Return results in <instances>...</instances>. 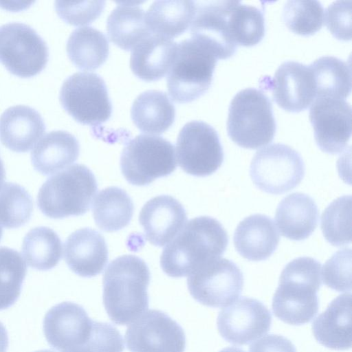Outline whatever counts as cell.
<instances>
[{"instance_id": "1", "label": "cell", "mask_w": 352, "mask_h": 352, "mask_svg": "<svg viewBox=\"0 0 352 352\" xmlns=\"http://www.w3.org/2000/svg\"><path fill=\"white\" fill-rule=\"evenodd\" d=\"M228 245V236L217 219L201 216L190 220L164 248L160 265L173 278L188 276L200 265L220 258Z\"/></svg>"}, {"instance_id": "2", "label": "cell", "mask_w": 352, "mask_h": 352, "mask_svg": "<svg viewBox=\"0 0 352 352\" xmlns=\"http://www.w3.org/2000/svg\"><path fill=\"white\" fill-rule=\"evenodd\" d=\"M150 279L147 265L138 256L124 255L109 263L103 276L102 300L112 322L127 325L148 309Z\"/></svg>"}, {"instance_id": "3", "label": "cell", "mask_w": 352, "mask_h": 352, "mask_svg": "<svg viewBox=\"0 0 352 352\" xmlns=\"http://www.w3.org/2000/svg\"><path fill=\"white\" fill-rule=\"evenodd\" d=\"M321 267L320 262L307 256L296 258L286 265L272 298L276 318L289 324L302 325L316 316Z\"/></svg>"}, {"instance_id": "4", "label": "cell", "mask_w": 352, "mask_h": 352, "mask_svg": "<svg viewBox=\"0 0 352 352\" xmlns=\"http://www.w3.org/2000/svg\"><path fill=\"white\" fill-rule=\"evenodd\" d=\"M97 190L93 173L76 164L45 181L39 189L37 205L43 214L52 219L82 215L89 210Z\"/></svg>"}, {"instance_id": "5", "label": "cell", "mask_w": 352, "mask_h": 352, "mask_svg": "<svg viewBox=\"0 0 352 352\" xmlns=\"http://www.w3.org/2000/svg\"><path fill=\"white\" fill-rule=\"evenodd\" d=\"M276 131L272 105L265 93L249 87L234 96L228 109L227 132L236 144L258 148L273 140Z\"/></svg>"}, {"instance_id": "6", "label": "cell", "mask_w": 352, "mask_h": 352, "mask_svg": "<svg viewBox=\"0 0 352 352\" xmlns=\"http://www.w3.org/2000/svg\"><path fill=\"white\" fill-rule=\"evenodd\" d=\"M217 60L208 49L192 38L179 42L166 78L172 99L186 103L204 94L211 85Z\"/></svg>"}, {"instance_id": "7", "label": "cell", "mask_w": 352, "mask_h": 352, "mask_svg": "<svg viewBox=\"0 0 352 352\" xmlns=\"http://www.w3.org/2000/svg\"><path fill=\"white\" fill-rule=\"evenodd\" d=\"M175 148L166 139L139 135L123 148L120 168L126 180L135 186L148 185L176 169Z\"/></svg>"}, {"instance_id": "8", "label": "cell", "mask_w": 352, "mask_h": 352, "mask_svg": "<svg viewBox=\"0 0 352 352\" xmlns=\"http://www.w3.org/2000/svg\"><path fill=\"white\" fill-rule=\"evenodd\" d=\"M305 166L299 153L283 144H270L253 157L250 175L258 189L280 195L296 188L305 176Z\"/></svg>"}, {"instance_id": "9", "label": "cell", "mask_w": 352, "mask_h": 352, "mask_svg": "<svg viewBox=\"0 0 352 352\" xmlns=\"http://www.w3.org/2000/svg\"><path fill=\"white\" fill-rule=\"evenodd\" d=\"M59 99L65 110L82 124H101L112 113L105 82L95 73L77 72L67 77L60 88Z\"/></svg>"}, {"instance_id": "10", "label": "cell", "mask_w": 352, "mask_h": 352, "mask_svg": "<svg viewBox=\"0 0 352 352\" xmlns=\"http://www.w3.org/2000/svg\"><path fill=\"white\" fill-rule=\"evenodd\" d=\"M48 57L47 43L29 25L10 22L0 26V62L12 74L35 76L45 68Z\"/></svg>"}, {"instance_id": "11", "label": "cell", "mask_w": 352, "mask_h": 352, "mask_svg": "<svg viewBox=\"0 0 352 352\" xmlns=\"http://www.w3.org/2000/svg\"><path fill=\"white\" fill-rule=\"evenodd\" d=\"M244 283L239 267L232 261L218 258L195 269L188 276L187 285L198 302L219 308L232 304L240 296Z\"/></svg>"}, {"instance_id": "12", "label": "cell", "mask_w": 352, "mask_h": 352, "mask_svg": "<svg viewBox=\"0 0 352 352\" xmlns=\"http://www.w3.org/2000/svg\"><path fill=\"white\" fill-rule=\"evenodd\" d=\"M176 154L180 168L196 177L212 175L224 158L217 131L200 120L188 122L182 128L177 139Z\"/></svg>"}, {"instance_id": "13", "label": "cell", "mask_w": 352, "mask_h": 352, "mask_svg": "<svg viewBox=\"0 0 352 352\" xmlns=\"http://www.w3.org/2000/svg\"><path fill=\"white\" fill-rule=\"evenodd\" d=\"M130 352H184L182 327L166 313L151 309L131 322L125 333Z\"/></svg>"}, {"instance_id": "14", "label": "cell", "mask_w": 352, "mask_h": 352, "mask_svg": "<svg viewBox=\"0 0 352 352\" xmlns=\"http://www.w3.org/2000/svg\"><path fill=\"white\" fill-rule=\"evenodd\" d=\"M309 120L318 146L324 153L342 152L351 135V107L342 98H316L311 104Z\"/></svg>"}, {"instance_id": "15", "label": "cell", "mask_w": 352, "mask_h": 352, "mask_svg": "<svg viewBox=\"0 0 352 352\" xmlns=\"http://www.w3.org/2000/svg\"><path fill=\"white\" fill-rule=\"evenodd\" d=\"M272 315L261 301L242 297L222 309L217 325L221 336L230 343L248 344L270 330Z\"/></svg>"}, {"instance_id": "16", "label": "cell", "mask_w": 352, "mask_h": 352, "mask_svg": "<svg viewBox=\"0 0 352 352\" xmlns=\"http://www.w3.org/2000/svg\"><path fill=\"white\" fill-rule=\"evenodd\" d=\"M93 323L81 305L63 302L53 306L45 314L43 331L48 344L63 352L83 347L89 339Z\"/></svg>"}, {"instance_id": "17", "label": "cell", "mask_w": 352, "mask_h": 352, "mask_svg": "<svg viewBox=\"0 0 352 352\" xmlns=\"http://www.w3.org/2000/svg\"><path fill=\"white\" fill-rule=\"evenodd\" d=\"M231 1H196V10L190 24L191 38L208 49L217 59L234 55L237 45L232 40L228 14Z\"/></svg>"}, {"instance_id": "18", "label": "cell", "mask_w": 352, "mask_h": 352, "mask_svg": "<svg viewBox=\"0 0 352 352\" xmlns=\"http://www.w3.org/2000/svg\"><path fill=\"white\" fill-rule=\"evenodd\" d=\"M272 85L274 100L289 112L307 109L316 98L309 66L296 61L283 63L276 71Z\"/></svg>"}, {"instance_id": "19", "label": "cell", "mask_w": 352, "mask_h": 352, "mask_svg": "<svg viewBox=\"0 0 352 352\" xmlns=\"http://www.w3.org/2000/svg\"><path fill=\"white\" fill-rule=\"evenodd\" d=\"M139 221L146 239L153 245L162 247L182 230L187 214L176 199L170 195H159L144 205Z\"/></svg>"}, {"instance_id": "20", "label": "cell", "mask_w": 352, "mask_h": 352, "mask_svg": "<svg viewBox=\"0 0 352 352\" xmlns=\"http://www.w3.org/2000/svg\"><path fill=\"white\" fill-rule=\"evenodd\" d=\"M104 238L98 231L82 228L72 233L64 244V258L77 275L90 278L100 274L108 262Z\"/></svg>"}, {"instance_id": "21", "label": "cell", "mask_w": 352, "mask_h": 352, "mask_svg": "<svg viewBox=\"0 0 352 352\" xmlns=\"http://www.w3.org/2000/svg\"><path fill=\"white\" fill-rule=\"evenodd\" d=\"M45 131L41 114L26 105L12 106L0 116V140L10 150L28 151Z\"/></svg>"}, {"instance_id": "22", "label": "cell", "mask_w": 352, "mask_h": 352, "mask_svg": "<svg viewBox=\"0 0 352 352\" xmlns=\"http://www.w3.org/2000/svg\"><path fill=\"white\" fill-rule=\"evenodd\" d=\"M279 234L273 220L262 214L245 217L234 233V245L243 258L254 261L268 258L276 250Z\"/></svg>"}, {"instance_id": "23", "label": "cell", "mask_w": 352, "mask_h": 352, "mask_svg": "<svg viewBox=\"0 0 352 352\" xmlns=\"http://www.w3.org/2000/svg\"><path fill=\"white\" fill-rule=\"evenodd\" d=\"M177 50V43L171 38L151 34L132 50L131 69L143 80H160L170 70Z\"/></svg>"}, {"instance_id": "24", "label": "cell", "mask_w": 352, "mask_h": 352, "mask_svg": "<svg viewBox=\"0 0 352 352\" xmlns=\"http://www.w3.org/2000/svg\"><path fill=\"white\" fill-rule=\"evenodd\" d=\"M316 340L333 350H347L351 346V295L338 296L312 323Z\"/></svg>"}, {"instance_id": "25", "label": "cell", "mask_w": 352, "mask_h": 352, "mask_svg": "<svg viewBox=\"0 0 352 352\" xmlns=\"http://www.w3.org/2000/svg\"><path fill=\"white\" fill-rule=\"evenodd\" d=\"M318 217L314 200L306 194L294 192L280 201L275 219L282 236L294 241H302L315 230Z\"/></svg>"}, {"instance_id": "26", "label": "cell", "mask_w": 352, "mask_h": 352, "mask_svg": "<svg viewBox=\"0 0 352 352\" xmlns=\"http://www.w3.org/2000/svg\"><path fill=\"white\" fill-rule=\"evenodd\" d=\"M80 145L70 133L58 130L47 133L31 152L34 169L42 175H52L74 162Z\"/></svg>"}, {"instance_id": "27", "label": "cell", "mask_w": 352, "mask_h": 352, "mask_svg": "<svg viewBox=\"0 0 352 352\" xmlns=\"http://www.w3.org/2000/svg\"><path fill=\"white\" fill-rule=\"evenodd\" d=\"M140 2L119 1L107 20V32L110 40L124 50H133L151 32L146 14Z\"/></svg>"}, {"instance_id": "28", "label": "cell", "mask_w": 352, "mask_h": 352, "mask_svg": "<svg viewBox=\"0 0 352 352\" xmlns=\"http://www.w3.org/2000/svg\"><path fill=\"white\" fill-rule=\"evenodd\" d=\"M131 116L143 133L159 135L174 122L175 109L167 94L159 90H148L133 101Z\"/></svg>"}, {"instance_id": "29", "label": "cell", "mask_w": 352, "mask_h": 352, "mask_svg": "<svg viewBox=\"0 0 352 352\" xmlns=\"http://www.w3.org/2000/svg\"><path fill=\"white\" fill-rule=\"evenodd\" d=\"M195 10L194 1H156L148 8L146 21L152 34L171 38L188 28Z\"/></svg>"}, {"instance_id": "30", "label": "cell", "mask_w": 352, "mask_h": 352, "mask_svg": "<svg viewBox=\"0 0 352 352\" xmlns=\"http://www.w3.org/2000/svg\"><path fill=\"white\" fill-rule=\"evenodd\" d=\"M67 53L77 67L94 70L106 61L109 53V42L100 30L89 26L80 27L69 35Z\"/></svg>"}, {"instance_id": "31", "label": "cell", "mask_w": 352, "mask_h": 352, "mask_svg": "<svg viewBox=\"0 0 352 352\" xmlns=\"http://www.w3.org/2000/svg\"><path fill=\"white\" fill-rule=\"evenodd\" d=\"M133 214V201L120 188H106L100 191L94 199V219L98 227L104 232H116L125 228Z\"/></svg>"}, {"instance_id": "32", "label": "cell", "mask_w": 352, "mask_h": 352, "mask_svg": "<svg viewBox=\"0 0 352 352\" xmlns=\"http://www.w3.org/2000/svg\"><path fill=\"white\" fill-rule=\"evenodd\" d=\"M316 98H344L351 91L350 63L334 56H322L310 64Z\"/></svg>"}, {"instance_id": "33", "label": "cell", "mask_w": 352, "mask_h": 352, "mask_svg": "<svg viewBox=\"0 0 352 352\" xmlns=\"http://www.w3.org/2000/svg\"><path fill=\"white\" fill-rule=\"evenodd\" d=\"M22 253L32 267L40 271L54 268L62 256V243L58 234L44 226L31 229L24 236Z\"/></svg>"}, {"instance_id": "34", "label": "cell", "mask_w": 352, "mask_h": 352, "mask_svg": "<svg viewBox=\"0 0 352 352\" xmlns=\"http://www.w3.org/2000/svg\"><path fill=\"white\" fill-rule=\"evenodd\" d=\"M228 26L230 37L236 45H255L263 39L265 32L263 12L239 1H231Z\"/></svg>"}, {"instance_id": "35", "label": "cell", "mask_w": 352, "mask_h": 352, "mask_svg": "<svg viewBox=\"0 0 352 352\" xmlns=\"http://www.w3.org/2000/svg\"><path fill=\"white\" fill-rule=\"evenodd\" d=\"M27 266L15 250L0 247V310L13 305L18 300Z\"/></svg>"}, {"instance_id": "36", "label": "cell", "mask_w": 352, "mask_h": 352, "mask_svg": "<svg viewBox=\"0 0 352 352\" xmlns=\"http://www.w3.org/2000/svg\"><path fill=\"white\" fill-rule=\"evenodd\" d=\"M33 201L21 186L7 182L0 186V223L6 228H17L32 216Z\"/></svg>"}, {"instance_id": "37", "label": "cell", "mask_w": 352, "mask_h": 352, "mask_svg": "<svg viewBox=\"0 0 352 352\" xmlns=\"http://www.w3.org/2000/svg\"><path fill=\"white\" fill-rule=\"evenodd\" d=\"M321 230L332 245L342 246L351 241V196L344 195L333 201L321 218Z\"/></svg>"}, {"instance_id": "38", "label": "cell", "mask_w": 352, "mask_h": 352, "mask_svg": "<svg viewBox=\"0 0 352 352\" xmlns=\"http://www.w3.org/2000/svg\"><path fill=\"white\" fill-rule=\"evenodd\" d=\"M324 9L318 1L291 0L285 3L283 18L287 28L292 32L309 36L321 29L324 23Z\"/></svg>"}, {"instance_id": "39", "label": "cell", "mask_w": 352, "mask_h": 352, "mask_svg": "<svg viewBox=\"0 0 352 352\" xmlns=\"http://www.w3.org/2000/svg\"><path fill=\"white\" fill-rule=\"evenodd\" d=\"M324 283L331 289L340 292L351 289V249L340 250L324 264L321 272Z\"/></svg>"}, {"instance_id": "40", "label": "cell", "mask_w": 352, "mask_h": 352, "mask_svg": "<svg viewBox=\"0 0 352 352\" xmlns=\"http://www.w3.org/2000/svg\"><path fill=\"white\" fill-rule=\"evenodd\" d=\"M104 7V1H55V9L58 16L74 25L91 23L100 15Z\"/></svg>"}, {"instance_id": "41", "label": "cell", "mask_w": 352, "mask_h": 352, "mask_svg": "<svg viewBox=\"0 0 352 352\" xmlns=\"http://www.w3.org/2000/svg\"><path fill=\"white\" fill-rule=\"evenodd\" d=\"M89 352H123L124 340L116 327L94 321L91 336L83 346Z\"/></svg>"}, {"instance_id": "42", "label": "cell", "mask_w": 352, "mask_h": 352, "mask_svg": "<svg viewBox=\"0 0 352 352\" xmlns=\"http://www.w3.org/2000/svg\"><path fill=\"white\" fill-rule=\"evenodd\" d=\"M324 23L334 37L339 40L351 38V1H336L324 12Z\"/></svg>"}, {"instance_id": "43", "label": "cell", "mask_w": 352, "mask_h": 352, "mask_svg": "<svg viewBox=\"0 0 352 352\" xmlns=\"http://www.w3.org/2000/svg\"><path fill=\"white\" fill-rule=\"evenodd\" d=\"M249 352H296L293 343L280 335H267L252 344Z\"/></svg>"}, {"instance_id": "44", "label": "cell", "mask_w": 352, "mask_h": 352, "mask_svg": "<svg viewBox=\"0 0 352 352\" xmlns=\"http://www.w3.org/2000/svg\"><path fill=\"white\" fill-rule=\"evenodd\" d=\"M8 347V336L4 325L0 322V352H6Z\"/></svg>"}, {"instance_id": "45", "label": "cell", "mask_w": 352, "mask_h": 352, "mask_svg": "<svg viewBox=\"0 0 352 352\" xmlns=\"http://www.w3.org/2000/svg\"><path fill=\"white\" fill-rule=\"evenodd\" d=\"M6 177V170L4 168V165L3 161L0 157V186L2 185Z\"/></svg>"}, {"instance_id": "46", "label": "cell", "mask_w": 352, "mask_h": 352, "mask_svg": "<svg viewBox=\"0 0 352 352\" xmlns=\"http://www.w3.org/2000/svg\"><path fill=\"white\" fill-rule=\"evenodd\" d=\"M219 352H245L244 350L234 346H230L225 348L220 351Z\"/></svg>"}, {"instance_id": "47", "label": "cell", "mask_w": 352, "mask_h": 352, "mask_svg": "<svg viewBox=\"0 0 352 352\" xmlns=\"http://www.w3.org/2000/svg\"><path fill=\"white\" fill-rule=\"evenodd\" d=\"M63 352H89V351L87 349H85L84 347H79V348H76V349L65 351Z\"/></svg>"}, {"instance_id": "48", "label": "cell", "mask_w": 352, "mask_h": 352, "mask_svg": "<svg viewBox=\"0 0 352 352\" xmlns=\"http://www.w3.org/2000/svg\"><path fill=\"white\" fill-rule=\"evenodd\" d=\"M35 352H54V351H50V350H40V351H37Z\"/></svg>"}, {"instance_id": "49", "label": "cell", "mask_w": 352, "mask_h": 352, "mask_svg": "<svg viewBox=\"0 0 352 352\" xmlns=\"http://www.w3.org/2000/svg\"><path fill=\"white\" fill-rule=\"evenodd\" d=\"M2 235H3V230H2V228L0 226V241L2 238Z\"/></svg>"}]
</instances>
